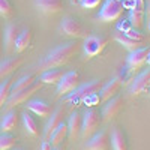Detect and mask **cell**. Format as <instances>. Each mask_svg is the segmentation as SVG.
<instances>
[{
    "mask_svg": "<svg viewBox=\"0 0 150 150\" xmlns=\"http://www.w3.org/2000/svg\"><path fill=\"white\" fill-rule=\"evenodd\" d=\"M15 150H26V149H15Z\"/></svg>",
    "mask_w": 150,
    "mask_h": 150,
    "instance_id": "obj_38",
    "label": "cell"
},
{
    "mask_svg": "<svg viewBox=\"0 0 150 150\" xmlns=\"http://www.w3.org/2000/svg\"><path fill=\"white\" fill-rule=\"evenodd\" d=\"M86 150H108L110 149V134L108 131H96L84 144Z\"/></svg>",
    "mask_w": 150,
    "mask_h": 150,
    "instance_id": "obj_10",
    "label": "cell"
},
{
    "mask_svg": "<svg viewBox=\"0 0 150 150\" xmlns=\"http://www.w3.org/2000/svg\"><path fill=\"white\" fill-rule=\"evenodd\" d=\"M23 123H24V129L26 132L32 137H38L39 135V128H38V123L36 120L29 114V112H24L23 114Z\"/></svg>",
    "mask_w": 150,
    "mask_h": 150,
    "instance_id": "obj_29",
    "label": "cell"
},
{
    "mask_svg": "<svg viewBox=\"0 0 150 150\" xmlns=\"http://www.w3.org/2000/svg\"><path fill=\"white\" fill-rule=\"evenodd\" d=\"M35 81H36V75H35V74L23 75L21 78H18V80L14 81V84H12V87H11V93H15V92H18V90L26 89V87L32 86Z\"/></svg>",
    "mask_w": 150,
    "mask_h": 150,
    "instance_id": "obj_27",
    "label": "cell"
},
{
    "mask_svg": "<svg viewBox=\"0 0 150 150\" xmlns=\"http://www.w3.org/2000/svg\"><path fill=\"white\" fill-rule=\"evenodd\" d=\"M122 107H123V98L122 96H117L116 95V96L110 98L108 101H105V105H104L102 112H101L102 120H107V122L112 120L120 112Z\"/></svg>",
    "mask_w": 150,
    "mask_h": 150,
    "instance_id": "obj_11",
    "label": "cell"
},
{
    "mask_svg": "<svg viewBox=\"0 0 150 150\" xmlns=\"http://www.w3.org/2000/svg\"><path fill=\"white\" fill-rule=\"evenodd\" d=\"M66 137H68V126H66V123L65 122H62L59 126L50 134V137H48V141L51 143V146L54 147V146H57V144H62L65 140H66Z\"/></svg>",
    "mask_w": 150,
    "mask_h": 150,
    "instance_id": "obj_25",
    "label": "cell"
},
{
    "mask_svg": "<svg viewBox=\"0 0 150 150\" xmlns=\"http://www.w3.org/2000/svg\"><path fill=\"white\" fill-rule=\"evenodd\" d=\"M123 35H126L128 38H131V39H134V41H138V42H146V38H144V35L143 33H140V32H137L134 27H131L126 33H123Z\"/></svg>",
    "mask_w": 150,
    "mask_h": 150,
    "instance_id": "obj_32",
    "label": "cell"
},
{
    "mask_svg": "<svg viewBox=\"0 0 150 150\" xmlns=\"http://www.w3.org/2000/svg\"><path fill=\"white\" fill-rule=\"evenodd\" d=\"M17 144V137L11 132H0V150H11Z\"/></svg>",
    "mask_w": 150,
    "mask_h": 150,
    "instance_id": "obj_30",
    "label": "cell"
},
{
    "mask_svg": "<svg viewBox=\"0 0 150 150\" xmlns=\"http://www.w3.org/2000/svg\"><path fill=\"white\" fill-rule=\"evenodd\" d=\"M77 86H80V72L78 71H69L62 75L60 81L57 83V96H65L72 92Z\"/></svg>",
    "mask_w": 150,
    "mask_h": 150,
    "instance_id": "obj_7",
    "label": "cell"
},
{
    "mask_svg": "<svg viewBox=\"0 0 150 150\" xmlns=\"http://www.w3.org/2000/svg\"><path fill=\"white\" fill-rule=\"evenodd\" d=\"M129 23L134 29H141L144 26L146 15V2L144 0H131L129 2Z\"/></svg>",
    "mask_w": 150,
    "mask_h": 150,
    "instance_id": "obj_8",
    "label": "cell"
},
{
    "mask_svg": "<svg viewBox=\"0 0 150 150\" xmlns=\"http://www.w3.org/2000/svg\"><path fill=\"white\" fill-rule=\"evenodd\" d=\"M26 108L35 112L39 117H48L53 112V108L48 102L41 101V99H32V101H26Z\"/></svg>",
    "mask_w": 150,
    "mask_h": 150,
    "instance_id": "obj_16",
    "label": "cell"
},
{
    "mask_svg": "<svg viewBox=\"0 0 150 150\" xmlns=\"http://www.w3.org/2000/svg\"><path fill=\"white\" fill-rule=\"evenodd\" d=\"M53 149V146H51V143L50 141H42V144H41V150H51Z\"/></svg>",
    "mask_w": 150,
    "mask_h": 150,
    "instance_id": "obj_36",
    "label": "cell"
},
{
    "mask_svg": "<svg viewBox=\"0 0 150 150\" xmlns=\"http://www.w3.org/2000/svg\"><path fill=\"white\" fill-rule=\"evenodd\" d=\"M0 54H2V47H0Z\"/></svg>",
    "mask_w": 150,
    "mask_h": 150,
    "instance_id": "obj_39",
    "label": "cell"
},
{
    "mask_svg": "<svg viewBox=\"0 0 150 150\" xmlns=\"http://www.w3.org/2000/svg\"><path fill=\"white\" fill-rule=\"evenodd\" d=\"M122 84H123V81H122L120 77L111 78L110 81H107L105 84H102L101 90H99V93H101V95H99V99H101V101H108L110 98L116 96L119 93V90H120Z\"/></svg>",
    "mask_w": 150,
    "mask_h": 150,
    "instance_id": "obj_14",
    "label": "cell"
},
{
    "mask_svg": "<svg viewBox=\"0 0 150 150\" xmlns=\"http://www.w3.org/2000/svg\"><path fill=\"white\" fill-rule=\"evenodd\" d=\"M32 41H33V32H32V29H24V30H21L20 35H18V38H17V41H15L14 51H15L17 54L23 53L27 47H30Z\"/></svg>",
    "mask_w": 150,
    "mask_h": 150,
    "instance_id": "obj_20",
    "label": "cell"
},
{
    "mask_svg": "<svg viewBox=\"0 0 150 150\" xmlns=\"http://www.w3.org/2000/svg\"><path fill=\"white\" fill-rule=\"evenodd\" d=\"M18 125V112L17 110L11 108L5 112V116L0 122V132H12Z\"/></svg>",
    "mask_w": 150,
    "mask_h": 150,
    "instance_id": "obj_19",
    "label": "cell"
},
{
    "mask_svg": "<svg viewBox=\"0 0 150 150\" xmlns=\"http://www.w3.org/2000/svg\"><path fill=\"white\" fill-rule=\"evenodd\" d=\"M63 114H65V110L62 108V107H59L56 111H53L51 114H50L51 117L48 119V122H47V125H45V131H44L45 138H48L50 134H51L62 122H63Z\"/></svg>",
    "mask_w": 150,
    "mask_h": 150,
    "instance_id": "obj_21",
    "label": "cell"
},
{
    "mask_svg": "<svg viewBox=\"0 0 150 150\" xmlns=\"http://www.w3.org/2000/svg\"><path fill=\"white\" fill-rule=\"evenodd\" d=\"M101 123H102V117L101 114H99V111L90 108V110H87L84 112V116L81 119V137L83 138H89V137H92L98 129L99 126H101Z\"/></svg>",
    "mask_w": 150,
    "mask_h": 150,
    "instance_id": "obj_5",
    "label": "cell"
},
{
    "mask_svg": "<svg viewBox=\"0 0 150 150\" xmlns=\"http://www.w3.org/2000/svg\"><path fill=\"white\" fill-rule=\"evenodd\" d=\"M60 32L66 36H71V38H83L84 33H86L83 24L74 17H65L62 20Z\"/></svg>",
    "mask_w": 150,
    "mask_h": 150,
    "instance_id": "obj_9",
    "label": "cell"
},
{
    "mask_svg": "<svg viewBox=\"0 0 150 150\" xmlns=\"http://www.w3.org/2000/svg\"><path fill=\"white\" fill-rule=\"evenodd\" d=\"M111 146L112 150H129V144L126 140V135L120 128H114L111 132Z\"/></svg>",
    "mask_w": 150,
    "mask_h": 150,
    "instance_id": "obj_22",
    "label": "cell"
},
{
    "mask_svg": "<svg viewBox=\"0 0 150 150\" xmlns=\"http://www.w3.org/2000/svg\"><path fill=\"white\" fill-rule=\"evenodd\" d=\"M149 56H150V48L149 47H140V48H137V50L129 53L126 63L131 69H140L149 60Z\"/></svg>",
    "mask_w": 150,
    "mask_h": 150,
    "instance_id": "obj_12",
    "label": "cell"
},
{
    "mask_svg": "<svg viewBox=\"0 0 150 150\" xmlns=\"http://www.w3.org/2000/svg\"><path fill=\"white\" fill-rule=\"evenodd\" d=\"M81 119L83 116L80 114L78 111H74L71 117H69V122H68V137L71 140H75L77 137L80 135V131H81Z\"/></svg>",
    "mask_w": 150,
    "mask_h": 150,
    "instance_id": "obj_23",
    "label": "cell"
},
{
    "mask_svg": "<svg viewBox=\"0 0 150 150\" xmlns=\"http://www.w3.org/2000/svg\"><path fill=\"white\" fill-rule=\"evenodd\" d=\"M114 39H116V42H119L125 50H128V51L131 53V51H134V50H137V48H140V47H143L144 44L143 42H138V41H134V39H131V38H128L126 35H123V33H117L116 36H114Z\"/></svg>",
    "mask_w": 150,
    "mask_h": 150,
    "instance_id": "obj_26",
    "label": "cell"
},
{
    "mask_svg": "<svg viewBox=\"0 0 150 150\" xmlns=\"http://www.w3.org/2000/svg\"><path fill=\"white\" fill-rule=\"evenodd\" d=\"M51 150H66V147H65V144L62 143V144H57V146H54Z\"/></svg>",
    "mask_w": 150,
    "mask_h": 150,
    "instance_id": "obj_37",
    "label": "cell"
},
{
    "mask_svg": "<svg viewBox=\"0 0 150 150\" xmlns=\"http://www.w3.org/2000/svg\"><path fill=\"white\" fill-rule=\"evenodd\" d=\"M63 69H59V68H51V69H47L41 74L39 81L44 84H57L63 75Z\"/></svg>",
    "mask_w": 150,
    "mask_h": 150,
    "instance_id": "obj_24",
    "label": "cell"
},
{
    "mask_svg": "<svg viewBox=\"0 0 150 150\" xmlns=\"http://www.w3.org/2000/svg\"><path fill=\"white\" fill-rule=\"evenodd\" d=\"M42 87H44V83H41L39 80H36L32 86L26 87V89L18 90V92H15V93H11L9 98H8V101H6V104L3 105L5 110L8 111V110H11V108H15V107L20 105V104H24V102H26L29 98H32L36 92H39Z\"/></svg>",
    "mask_w": 150,
    "mask_h": 150,
    "instance_id": "obj_3",
    "label": "cell"
},
{
    "mask_svg": "<svg viewBox=\"0 0 150 150\" xmlns=\"http://www.w3.org/2000/svg\"><path fill=\"white\" fill-rule=\"evenodd\" d=\"M108 44V39L104 36H96V35H90L84 39V56H86V60H90L96 56H99L107 47Z\"/></svg>",
    "mask_w": 150,
    "mask_h": 150,
    "instance_id": "obj_6",
    "label": "cell"
},
{
    "mask_svg": "<svg viewBox=\"0 0 150 150\" xmlns=\"http://www.w3.org/2000/svg\"><path fill=\"white\" fill-rule=\"evenodd\" d=\"M125 12V6L122 0H105L101 11H99L98 20L102 23H114L117 21Z\"/></svg>",
    "mask_w": 150,
    "mask_h": 150,
    "instance_id": "obj_4",
    "label": "cell"
},
{
    "mask_svg": "<svg viewBox=\"0 0 150 150\" xmlns=\"http://www.w3.org/2000/svg\"><path fill=\"white\" fill-rule=\"evenodd\" d=\"M23 57H8L3 62H0V80L11 75L12 72H15L21 65H23Z\"/></svg>",
    "mask_w": 150,
    "mask_h": 150,
    "instance_id": "obj_17",
    "label": "cell"
},
{
    "mask_svg": "<svg viewBox=\"0 0 150 150\" xmlns=\"http://www.w3.org/2000/svg\"><path fill=\"white\" fill-rule=\"evenodd\" d=\"M14 81H15V77L11 75L9 78L3 80V83L0 84V110L3 108V105L8 101V98L11 95V87H12V84H14Z\"/></svg>",
    "mask_w": 150,
    "mask_h": 150,
    "instance_id": "obj_28",
    "label": "cell"
},
{
    "mask_svg": "<svg viewBox=\"0 0 150 150\" xmlns=\"http://www.w3.org/2000/svg\"><path fill=\"white\" fill-rule=\"evenodd\" d=\"M78 53V44L75 41H69L65 44H60L56 48H53L39 63H38V69L39 71H47L51 68H59L66 65L68 62Z\"/></svg>",
    "mask_w": 150,
    "mask_h": 150,
    "instance_id": "obj_1",
    "label": "cell"
},
{
    "mask_svg": "<svg viewBox=\"0 0 150 150\" xmlns=\"http://www.w3.org/2000/svg\"><path fill=\"white\" fill-rule=\"evenodd\" d=\"M131 27H132V26H131L129 21H123V23H119V24H117V30H119L120 33H126Z\"/></svg>",
    "mask_w": 150,
    "mask_h": 150,
    "instance_id": "obj_35",
    "label": "cell"
},
{
    "mask_svg": "<svg viewBox=\"0 0 150 150\" xmlns=\"http://www.w3.org/2000/svg\"><path fill=\"white\" fill-rule=\"evenodd\" d=\"M102 0H81V6L84 9H95L101 5Z\"/></svg>",
    "mask_w": 150,
    "mask_h": 150,
    "instance_id": "obj_33",
    "label": "cell"
},
{
    "mask_svg": "<svg viewBox=\"0 0 150 150\" xmlns=\"http://www.w3.org/2000/svg\"><path fill=\"white\" fill-rule=\"evenodd\" d=\"M83 102H84L87 107H93V105H96V104L101 102V99H99V95L93 93V95H90V96H87Z\"/></svg>",
    "mask_w": 150,
    "mask_h": 150,
    "instance_id": "obj_34",
    "label": "cell"
},
{
    "mask_svg": "<svg viewBox=\"0 0 150 150\" xmlns=\"http://www.w3.org/2000/svg\"><path fill=\"white\" fill-rule=\"evenodd\" d=\"M35 6L44 14H57L63 8V0H35Z\"/></svg>",
    "mask_w": 150,
    "mask_h": 150,
    "instance_id": "obj_18",
    "label": "cell"
},
{
    "mask_svg": "<svg viewBox=\"0 0 150 150\" xmlns=\"http://www.w3.org/2000/svg\"><path fill=\"white\" fill-rule=\"evenodd\" d=\"M14 15V6L9 0H0V17L11 18Z\"/></svg>",
    "mask_w": 150,
    "mask_h": 150,
    "instance_id": "obj_31",
    "label": "cell"
},
{
    "mask_svg": "<svg viewBox=\"0 0 150 150\" xmlns=\"http://www.w3.org/2000/svg\"><path fill=\"white\" fill-rule=\"evenodd\" d=\"M21 29L17 26V24H8L5 29V35H3V42H5V51L6 53H12L15 47V41L20 35Z\"/></svg>",
    "mask_w": 150,
    "mask_h": 150,
    "instance_id": "obj_15",
    "label": "cell"
},
{
    "mask_svg": "<svg viewBox=\"0 0 150 150\" xmlns=\"http://www.w3.org/2000/svg\"><path fill=\"white\" fill-rule=\"evenodd\" d=\"M101 87H102V81H98V80L90 81V83H86L83 86H77L72 92L65 95V98H63V101H62V102L71 104V105H77V104L83 102L87 96H90L93 93H98L99 90H101Z\"/></svg>",
    "mask_w": 150,
    "mask_h": 150,
    "instance_id": "obj_2",
    "label": "cell"
},
{
    "mask_svg": "<svg viewBox=\"0 0 150 150\" xmlns=\"http://www.w3.org/2000/svg\"><path fill=\"white\" fill-rule=\"evenodd\" d=\"M149 87H150V71L146 69L143 71L138 77H135L129 86V93L137 96V95H141L149 92Z\"/></svg>",
    "mask_w": 150,
    "mask_h": 150,
    "instance_id": "obj_13",
    "label": "cell"
}]
</instances>
